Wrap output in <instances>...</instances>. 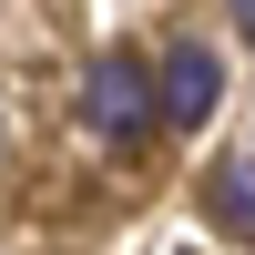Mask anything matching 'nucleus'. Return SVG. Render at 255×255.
<instances>
[{"mask_svg":"<svg viewBox=\"0 0 255 255\" xmlns=\"http://www.w3.org/2000/svg\"><path fill=\"white\" fill-rule=\"evenodd\" d=\"M215 92H225L215 51H204V41H174V51H163V72H153V113H163V133H204V123H215Z\"/></svg>","mask_w":255,"mask_h":255,"instance_id":"nucleus-2","label":"nucleus"},{"mask_svg":"<svg viewBox=\"0 0 255 255\" xmlns=\"http://www.w3.org/2000/svg\"><path fill=\"white\" fill-rule=\"evenodd\" d=\"M82 113H92V133L113 143V153L153 143V133H163V113H153V61H143V51H102L92 82H82Z\"/></svg>","mask_w":255,"mask_h":255,"instance_id":"nucleus-1","label":"nucleus"},{"mask_svg":"<svg viewBox=\"0 0 255 255\" xmlns=\"http://www.w3.org/2000/svg\"><path fill=\"white\" fill-rule=\"evenodd\" d=\"M204 215H215V235L255 245V153H225L215 174H204Z\"/></svg>","mask_w":255,"mask_h":255,"instance_id":"nucleus-3","label":"nucleus"},{"mask_svg":"<svg viewBox=\"0 0 255 255\" xmlns=\"http://www.w3.org/2000/svg\"><path fill=\"white\" fill-rule=\"evenodd\" d=\"M225 10H235V31H245V41H255V0H225Z\"/></svg>","mask_w":255,"mask_h":255,"instance_id":"nucleus-4","label":"nucleus"}]
</instances>
